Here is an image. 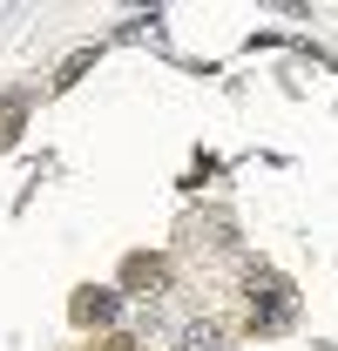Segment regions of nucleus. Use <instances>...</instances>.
Segmentation results:
<instances>
[{
    "label": "nucleus",
    "mask_w": 338,
    "mask_h": 351,
    "mask_svg": "<svg viewBox=\"0 0 338 351\" xmlns=\"http://www.w3.org/2000/svg\"><path fill=\"white\" fill-rule=\"evenodd\" d=\"M183 345H190V351H216V331H210V324H190Z\"/></svg>",
    "instance_id": "7ed1b4c3"
},
{
    "label": "nucleus",
    "mask_w": 338,
    "mask_h": 351,
    "mask_svg": "<svg viewBox=\"0 0 338 351\" xmlns=\"http://www.w3.org/2000/svg\"><path fill=\"white\" fill-rule=\"evenodd\" d=\"M163 277H169V270H163L156 257H135V263H128V284H149V291H163Z\"/></svg>",
    "instance_id": "f03ea898"
},
{
    "label": "nucleus",
    "mask_w": 338,
    "mask_h": 351,
    "mask_svg": "<svg viewBox=\"0 0 338 351\" xmlns=\"http://www.w3.org/2000/svg\"><path fill=\"white\" fill-rule=\"evenodd\" d=\"M251 324L257 331L291 324V284H284V277H251Z\"/></svg>",
    "instance_id": "f257e3e1"
}]
</instances>
